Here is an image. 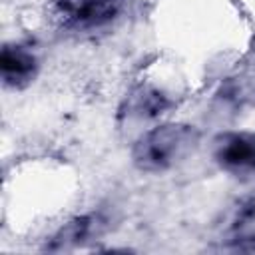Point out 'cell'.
Instances as JSON below:
<instances>
[{"label": "cell", "mask_w": 255, "mask_h": 255, "mask_svg": "<svg viewBox=\"0 0 255 255\" xmlns=\"http://www.w3.org/2000/svg\"><path fill=\"white\" fill-rule=\"evenodd\" d=\"M199 139L201 133L191 124H161L133 141L131 161L141 171L161 173L193 155Z\"/></svg>", "instance_id": "1"}, {"label": "cell", "mask_w": 255, "mask_h": 255, "mask_svg": "<svg viewBox=\"0 0 255 255\" xmlns=\"http://www.w3.org/2000/svg\"><path fill=\"white\" fill-rule=\"evenodd\" d=\"M124 8V0H56L54 12L64 28L94 30L114 22Z\"/></svg>", "instance_id": "2"}, {"label": "cell", "mask_w": 255, "mask_h": 255, "mask_svg": "<svg viewBox=\"0 0 255 255\" xmlns=\"http://www.w3.org/2000/svg\"><path fill=\"white\" fill-rule=\"evenodd\" d=\"M215 161L231 173L255 171V133L253 131H227L213 141Z\"/></svg>", "instance_id": "3"}, {"label": "cell", "mask_w": 255, "mask_h": 255, "mask_svg": "<svg viewBox=\"0 0 255 255\" xmlns=\"http://www.w3.org/2000/svg\"><path fill=\"white\" fill-rule=\"evenodd\" d=\"M38 74V58L24 46L6 44L0 52V78L6 88L22 90L34 82Z\"/></svg>", "instance_id": "4"}, {"label": "cell", "mask_w": 255, "mask_h": 255, "mask_svg": "<svg viewBox=\"0 0 255 255\" xmlns=\"http://www.w3.org/2000/svg\"><path fill=\"white\" fill-rule=\"evenodd\" d=\"M106 219L100 213H88L64 223L46 243L48 251H64L78 245H84L106 231Z\"/></svg>", "instance_id": "5"}, {"label": "cell", "mask_w": 255, "mask_h": 255, "mask_svg": "<svg viewBox=\"0 0 255 255\" xmlns=\"http://www.w3.org/2000/svg\"><path fill=\"white\" fill-rule=\"evenodd\" d=\"M169 106H171V102L159 90L149 88V86H141V88H137L129 96V100H128V114L135 116V118H157Z\"/></svg>", "instance_id": "6"}, {"label": "cell", "mask_w": 255, "mask_h": 255, "mask_svg": "<svg viewBox=\"0 0 255 255\" xmlns=\"http://www.w3.org/2000/svg\"><path fill=\"white\" fill-rule=\"evenodd\" d=\"M229 235L235 243L255 241V195L241 201L229 221Z\"/></svg>", "instance_id": "7"}]
</instances>
